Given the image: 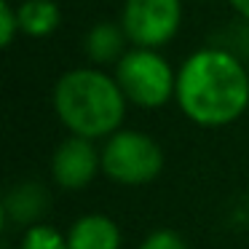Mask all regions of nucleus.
<instances>
[{"label": "nucleus", "instance_id": "1", "mask_svg": "<svg viewBox=\"0 0 249 249\" xmlns=\"http://www.w3.org/2000/svg\"><path fill=\"white\" fill-rule=\"evenodd\" d=\"M177 105L198 126H228L249 107V75L225 49H201L177 72Z\"/></svg>", "mask_w": 249, "mask_h": 249}, {"label": "nucleus", "instance_id": "2", "mask_svg": "<svg viewBox=\"0 0 249 249\" xmlns=\"http://www.w3.org/2000/svg\"><path fill=\"white\" fill-rule=\"evenodd\" d=\"M126 102L118 81L97 67H78L56 81L54 110L70 134L99 140L121 129Z\"/></svg>", "mask_w": 249, "mask_h": 249}, {"label": "nucleus", "instance_id": "3", "mask_svg": "<svg viewBox=\"0 0 249 249\" xmlns=\"http://www.w3.org/2000/svg\"><path fill=\"white\" fill-rule=\"evenodd\" d=\"M163 150L150 134L134 129H118L102 147V172L115 185H147L161 174Z\"/></svg>", "mask_w": 249, "mask_h": 249}, {"label": "nucleus", "instance_id": "4", "mask_svg": "<svg viewBox=\"0 0 249 249\" xmlns=\"http://www.w3.org/2000/svg\"><path fill=\"white\" fill-rule=\"evenodd\" d=\"M115 81L131 105L147 110L163 107L177 94V75L156 49H131L124 54L115 67Z\"/></svg>", "mask_w": 249, "mask_h": 249}, {"label": "nucleus", "instance_id": "5", "mask_svg": "<svg viewBox=\"0 0 249 249\" xmlns=\"http://www.w3.org/2000/svg\"><path fill=\"white\" fill-rule=\"evenodd\" d=\"M182 22L179 0H126L121 27L137 49H161L177 35Z\"/></svg>", "mask_w": 249, "mask_h": 249}, {"label": "nucleus", "instance_id": "6", "mask_svg": "<svg viewBox=\"0 0 249 249\" xmlns=\"http://www.w3.org/2000/svg\"><path fill=\"white\" fill-rule=\"evenodd\" d=\"M102 169V150L94 147V140L70 134L51 158V177L65 190H83L91 185L97 172Z\"/></svg>", "mask_w": 249, "mask_h": 249}, {"label": "nucleus", "instance_id": "7", "mask_svg": "<svg viewBox=\"0 0 249 249\" xmlns=\"http://www.w3.org/2000/svg\"><path fill=\"white\" fill-rule=\"evenodd\" d=\"M49 190L38 182H19L3 198V217L11 225H24V231L38 225L49 212Z\"/></svg>", "mask_w": 249, "mask_h": 249}, {"label": "nucleus", "instance_id": "8", "mask_svg": "<svg viewBox=\"0 0 249 249\" xmlns=\"http://www.w3.org/2000/svg\"><path fill=\"white\" fill-rule=\"evenodd\" d=\"M70 249H121V231L107 214H83L67 231Z\"/></svg>", "mask_w": 249, "mask_h": 249}, {"label": "nucleus", "instance_id": "9", "mask_svg": "<svg viewBox=\"0 0 249 249\" xmlns=\"http://www.w3.org/2000/svg\"><path fill=\"white\" fill-rule=\"evenodd\" d=\"M19 14V30L33 38L51 35L62 22V11L54 0H24L17 8Z\"/></svg>", "mask_w": 249, "mask_h": 249}, {"label": "nucleus", "instance_id": "10", "mask_svg": "<svg viewBox=\"0 0 249 249\" xmlns=\"http://www.w3.org/2000/svg\"><path fill=\"white\" fill-rule=\"evenodd\" d=\"M124 40H126L124 27H115V24H110V22H102L86 35V54L91 56L97 65L115 62V59L124 56Z\"/></svg>", "mask_w": 249, "mask_h": 249}, {"label": "nucleus", "instance_id": "11", "mask_svg": "<svg viewBox=\"0 0 249 249\" xmlns=\"http://www.w3.org/2000/svg\"><path fill=\"white\" fill-rule=\"evenodd\" d=\"M19 249H70V247H67V236L62 231H56L54 225L38 222V225L24 231Z\"/></svg>", "mask_w": 249, "mask_h": 249}, {"label": "nucleus", "instance_id": "12", "mask_svg": "<svg viewBox=\"0 0 249 249\" xmlns=\"http://www.w3.org/2000/svg\"><path fill=\"white\" fill-rule=\"evenodd\" d=\"M137 249H188V241L172 228H158V231L147 233Z\"/></svg>", "mask_w": 249, "mask_h": 249}, {"label": "nucleus", "instance_id": "13", "mask_svg": "<svg viewBox=\"0 0 249 249\" xmlns=\"http://www.w3.org/2000/svg\"><path fill=\"white\" fill-rule=\"evenodd\" d=\"M17 30H19V14H17V8H14L8 0H3V3H0V40H3V46H6V49L14 43Z\"/></svg>", "mask_w": 249, "mask_h": 249}, {"label": "nucleus", "instance_id": "14", "mask_svg": "<svg viewBox=\"0 0 249 249\" xmlns=\"http://www.w3.org/2000/svg\"><path fill=\"white\" fill-rule=\"evenodd\" d=\"M228 3H231V6L236 8L244 19H249V0H228Z\"/></svg>", "mask_w": 249, "mask_h": 249}]
</instances>
